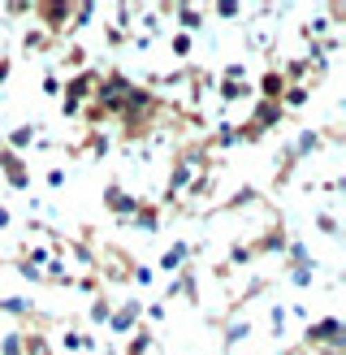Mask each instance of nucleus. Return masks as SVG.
Wrapping results in <instances>:
<instances>
[{"label": "nucleus", "mask_w": 346, "mask_h": 355, "mask_svg": "<svg viewBox=\"0 0 346 355\" xmlns=\"http://www.w3.org/2000/svg\"><path fill=\"white\" fill-rule=\"evenodd\" d=\"M334 347H346V325L338 316H320L303 329V351H334Z\"/></svg>", "instance_id": "obj_1"}, {"label": "nucleus", "mask_w": 346, "mask_h": 355, "mask_svg": "<svg viewBox=\"0 0 346 355\" xmlns=\"http://www.w3.org/2000/svg\"><path fill=\"white\" fill-rule=\"evenodd\" d=\"M95 83H100V69H78V74L61 87V113L65 117H78L82 113V100L95 96Z\"/></svg>", "instance_id": "obj_2"}, {"label": "nucleus", "mask_w": 346, "mask_h": 355, "mask_svg": "<svg viewBox=\"0 0 346 355\" xmlns=\"http://www.w3.org/2000/svg\"><path fill=\"white\" fill-rule=\"evenodd\" d=\"M100 200H104V208H109L117 221H130V217H134V208L143 204L138 195H130V191L121 187V182H109V187H104V195H100Z\"/></svg>", "instance_id": "obj_3"}, {"label": "nucleus", "mask_w": 346, "mask_h": 355, "mask_svg": "<svg viewBox=\"0 0 346 355\" xmlns=\"http://www.w3.org/2000/svg\"><path fill=\"white\" fill-rule=\"evenodd\" d=\"M0 173H5V182L13 191H30V165L17 152H9L5 144H0Z\"/></svg>", "instance_id": "obj_4"}, {"label": "nucleus", "mask_w": 346, "mask_h": 355, "mask_svg": "<svg viewBox=\"0 0 346 355\" xmlns=\"http://www.w3.org/2000/svg\"><path fill=\"white\" fill-rule=\"evenodd\" d=\"M282 117H286V109H282L277 100H255V113H251L247 126H251L255 135H268V130L282 126Z\"/></svg>", "instance_id": "obj_5"}, {"label": "nucleus", "mask_w": 346, "mask_h": 355, "mask_svg": "<svg viewBox=\"0 0 346 355\" xmlns=\"http://www.w3.org/2000/svg\"><path fill=\"white\" fill-rule=\"evenodd\" d=\"M138 321H143V304H138V299H126V304L113 308V316H109V325H104V329H113V334H121V338H126Z\"/></svg>", "instance_id": "obj_6"}, {"label": "nucleus", "mask_w": 346, "mask_h": 355, "mask_svg": "<svg viewBox=\"0 0 346 355\" xmlns=\"http://www.w3.org/2000/svg\"><path fill=\"white\" fill-rule=\"evenodd\" d=\"M69 9H74L69 0H61V5H30V13L44 22V26H39L44 35H48V31H69Z\"/></svg>", "instance_id": "obj_7"}, {"label": "nucleus", "mask_w": 346, "mask_h": 355, "mask_svg": "<svg viewBox=\"0 0 346 355\" xmlns=\"http://www.w3.org/2000/svg\"><path fill=\"white\" fill-rule=\"evenodd\" d=\"M117 351H121V355H147V351H156V334H152L143 321H138V325L126 334V343H121Z\"/></svg>", "instance_id": "obj_8"}, {"label": "nucleus", "mask_w": 346, "mask_h": 355, "mask_svg": "<svg viewBox=\"0 0 346 355\" xmlns=\"http://www.w3.org/2000/svg\"><path fill=\"white\" fill-rule=\"evenodd\" d=\"M320 148H325V139H320V130H299V139H294V144L286 148V156H290L294 165H299L303 156H311V152H320Z\"/></svg>", "instance_id": "obj_9"}, {"label": "nucleus", "mask_w": 346, "mask_h": 355, "mask_svg": "<svg viewBox=\"0 0 346 355\" xmlns=\"http://www.w3.org/2000/svg\"><path fill=\"white\" fill-rule=\"evenodd\" d=\"M161 269H165V273H182V269H190V243H173V247H165V252H161Z\"/></svg>", "instance_id": "obj_10"}, {"label": "nucleus", "mask_w": 346, "mask_h": 355, "mask_svg": "<svg viewBox=\"0 0 346 355\" xmlns=\"http://www.w3.org/2000/svg\"><path fill=\"white\" fill-rule=\"evenodd\" d=\"M169 17L178 22L173 31H186V35L203 26V9H195V5H173V9H169Z\"/></svg>", "instance_id": "obj_11"}, {"label": "nucleus", "mask_w": 346, "mask_h": 355, "mask_svg": "<svg viewBox=\"0 0 346 355\" xmlns=\"http://www.w3.org/2000/svg\"><path fill=\"white\" fill-rule=\"evenodd\" d=\"M39 135H44V130H39V126H30V121H26V126H13V130H9V139H5V148L22 156L26 148H35V139H39Z\"/></svg>", "instance_id": "obj_12"}, {"label": "nucleus", "mask_w": 346, "mask_h": 355, "mask_svg": "<svg viewBox=\"0 0 346 355\" xmlns=\"http://www.w3.org/2000/svg\"><path fill=\"white\" fill-rule=\"evenodd\" d=\"M126 225L143 230V234H156V230H161V208H156V204H138V208H134V217H130Z\"/></svg>", "instance_id": "obj_13"}, {"label": "nucleus", "mask_w": 346, "mask_h": 355, "mask_svg": "<svg viewBox=\"0 0 346 355\" xmlns=\"http://www.w3.org/2000/svg\"><path fill=\"white\" fill-rule=\"evenodd\" d=\"M282 92H286V78H282V69H264V78H260V100H277L282 104Z\"/></svg>", "instance_id": "obj_14"}, {"label": "nucleus", "mask_w": 346, "mask_h": 355, "mask_svg": "<svg viewBox=\"0 0 346 355\" xmlns=\"http://www.w3.org/2000/svg\"><path fill=\"white\" fill-rule=\"evenodd\" d=\"M0 312H5V316H30L35 304L22 299V295H0Z\"/></svg>", "instance_id": "obj_15"}, {"label": "nucleus", "mask_w": 346, "mask_h": 355, "mask_svg": "<svg viewBox=\"0 0 346 355\" xmlns=\"http://www.w3.org/2000/svg\"><path fill=\"white\" fill-rule=\"evenodd\" d=\"M22 355H52V343L44 338L39 329H35V334H22Z\"/></svg>", "instance_id": "obj_16"}, {"label": "nucleus", "mask_w": 346, "mask_h": 355, "mask_svg": "<svg viewBox=\"0 0 346 355\" xmlns=\"http://www.w3.org/2000/svg\"><path fill=\"white\" fill-rule=\"evenodd\" d=\"M311 225H316L320 234H329V239H338V234H342L338 217H334V212H325V208H320V212H311Z\"/></svg>", "instance_id": "obj_17"}, {"label": "nucleus", "mask_w": 346, "mask_h": 355, "mask_svg": "<svg viewBox=\"0 0 346 355\" xmlns=\"http://www.w3.org/2000/svg\"><path fill=\"white\" fill-rule=\"evenodd\" d=\"M109 316H113V304H109L104 295H95V299H91V312H86V321H91V325H109Z\"/></svg>", "instance_id": "obj_18"}, {"label": "nucleus", "mask_w": 346, "mask_h": 355, "mask_svg": "<svg viewBox=\"0 0 346 355\" xmlns=\"http://www.w3.org/2000/svg\"><path fill=\"white\" fill-rule=\"evenodd\" d=\"M251 96V83H221V104H238Z\"/></svg>", "instance_id": "obj_19"}, {"label": "nucleus", "mask_w": 346, "mask_h": 355, "mask_svg": "<svg viewBox=\"0 0 346 355\" xmlns=\"http://www.w3.org/2000/svg\"><path fill=\"white\" fill-rule=\"evenodd\" d=\"M311 100V87H286L282 92V109H303Z\"/></svg>", "instance_id": "obj_20"}, {"label": "nucleus", "mask_w": 346, "mask_h": 355, "mask_svg": "<svg viewBox=\"0 0 346 355\" xmlns=\"http://www.w3.org/2000/svg\"><path fill=\"white\" fill-rule=\"evenodd\" d=\"M251 338V321H230V329H225V347H242Z\"/></svg>", "instance_id": "obj_21"}, {"label": "nucleus", "mask_w": 346, "mask_h": 355, "mask_svg": "<svg viewBox=\"0 0 346 355\" xmlns=\"http://www.w3.org/2000/svg\"><path fill=\"white\" fill-rule=\"evenodd\" d=\"M48 44H52V35H44L39 26H30V31L22 35V48H26V52H44Z\"/></svg>", "instance_id": "obj_22"}, {"label": "nucleus", "mask_w": 346, "mask_h": 355, "mask_svg": "<svg viewBox=\"0 0 346 355\" xmlns=\"http://www.w3.org/2000/svg\"><path fill=\"white\" fill-rule=\"evenodd\" d=\"M190 48H195V40H190L186 31H173L169 35V52H173V57H190Z\"/></svg>", "instance_id": "obj_23"}, {"label": "nucleus", "mask_w": 346, "mask_h": 355, "mask_svg": "<svg viewBox=\"0 0 346 355\" xmlns=\"http://www.w3.org/2000/svg\"><path fill=\"white\" fill-rule=\"evenodd\" d=\"M221 83H247V65H242V61H230V65L221 69Z\"/></svg>", "instance_id": "obj_24"}, {"label": "nucleus", "mask_w": 346, "mask_h": 355, "mask_svg": "<svg viewBox=\"0 0 346 355\" xmlns=\"http://www.w3.org/2000/svg\"><path fill=\"white\" fill-rule=\"evenodd\" d=\"M286 325H290L286 308H273V312H268V329H273V338H282V334H286Z\"/></svg>", "instance_id": "obj_25"}, {"label": "nucleus", "mask_w": 346, "mask_h": 355, "mask_svg": "<svg viewBox=\"0 0 346 355\" xmlns=\"http://www.w3.org/2000/svg\"><path fill=\"white\" fill-rule=\"evenodd\" d=\"M69 286H74V291H82V295H95V291H100V273H82V277H74V282H69Z\"/></svg>", "instance_id": "obj_26"}, {"label": "nucleus", "mask_w": 346, "mask_h": 355, "mask_svg": "<svg viewBox=\"0 0 346 355\" xmlns=\"http://www.w3.org/2000/svg\"><path fill=\"white\" fill-rule=\"evenodd\" d=\"M290 282H294V286H311V282H316V264H307V269H290Z\"/></svg>", "instance_id": "obj_27"}, {"label": "nucleus", "mask_w": 346, "mask_h": 355, "mask_svg": "<svg viewBox=\"0 0 346 355\" xmlns=\"http://www.w3.org/2000/svg\"><path fill=\"white\" fill-rule=\"evenodd\" d=\"M0 355H22V334H5L0 338Z\"/></svg>", "instance_id": "obj_28"}, {"label": "nucleus", "mask_w": 346, "mask_h": 355, "mask_svg": "<svg viewBox=\"0 0 346 355\" xmlns=\"http://www.w3.org/2000/svg\"><path fill=\"white\" fill-rule=\"evenodd\" d=\"M44 182H48V187H52V191H61V187H65V182H69V173H65V169H57V165H52V169H48V173H44Z\"/></svg>", "instance_id": "obj_29"}, {"label": "nucleus", "mask_w": 346, "mask_h": 355, "mask_svg": "<svg viewBox=\"0 0 346 355\" xmlns=\"http://www.w3.org/2000/svg\"><path fill=\"white\" fill-rule=\"evenodd\" d=\"M44 92L48 96H61V78L57 74H44Z\"/></svg>", "instance_id": "obj_30"}, {"label": "nucleus", "mask_w": 346, "mask_h": 355, "mask_svg": "<svg viewBox=\"0 0 346 355\" xmlns=\"http://www.w3.org/2000/svg\"><path fill=\"white\" fill-rule=\"evenodd\" d=\"M212 13H217V17H238V13H242V5H217Z\"/></svg>", "instance_id": "obj_31"}, {"label": "nucleus", "mask_w": 346, "mask_h": 355, "mask_svg": "<svg viewBox=\"0 0 346 355\" xmlns=\"http://www.w3.org/2000/svg\"><path fill=\"white\" fill-rule=\"evenodd\" d=\"M9 225H13V212H9V208H0V230H9Z\"/></svg>", "instance_id": "obj_32"}, {"label": "nucleus", "mask_w": 346, "mask_h": 355, "mask_svg": "<svg viewBox=\"0 0 346 355\" xmlns=\"http://www.w3.org/2000/svg\"><path fill=\"white\" fill-rule=\"evenodd\" d=\"M95 355H121V351H117V347H104V351H95Z\"/></svg>", "instance_id": "obj_33"}]
</instances>
